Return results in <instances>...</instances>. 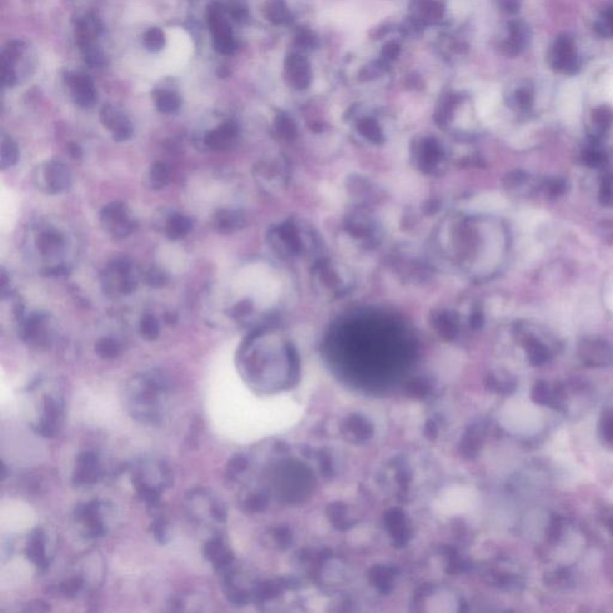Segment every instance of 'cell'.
<instances>
[{"instance_id": "obj_1", "label": "cell", "mask_w": 613, "mask_h": 613, "mask_svg": "<svg viewBox=\"0 0 613 613\" xmlns=\"http://www.w3.org/2000/svg\"><path fill=\"white\" fill-rule=\"evenodd\" d=\"M170 384L161 370H150L132 377L125 389V405L136 421L156 425L166 411Z\"/></svg>"}, {"instance_id": "obj_2", "label": "cell", "mask_w": 613, "mask_h": 613, "mask_svg": "<svg viewBox=\"0 0 613 613\" xmlns=\"http://www.w3.org/2000/svg\"><path fill=\"white\" fill-rule=\"evenodd\" d=\"M186 512L194 524L222 527L226 524V510L222 499L206 489H194L185 499Z\"/></svg>"}, {"instance_id": "obj_3", "label": "cell", "mask_w": 613, "mask_h": 613, "mask_svg": "<svg viewBox=\"0 0 613 613\" xmlns=\"http://www.w3.org/2000/svg\"><path fill=\"white\" fill-rule=\"evenodd\" d=\"M138 495H161L173 483V474L166 462L141 460L132 469Z\"/></svg>"}, {"instance_id": "obj_4", "label": "cell", "mask_w": 613, "mask_h": 613, "mask_svg": "<svg viewBox=\"0 0 613 613\" xmlns=\"http://www.w3.org/2000/svg\"><path fill=\"white\" fill-rule=\"evenodd\" d=\"M40 417L31 424L34 432L45 439L59 435L65 418V402L59 393H47L42 397Z\"/></svg>"}, {"instance_id": "obj_5", "label": "cell", "mask_w": 613, "mask_h": 613, "mask_svg": "<svg viewBox=\"0 0 613 613\" xmlns=\"http://www.w3.org/2000/svg\"><path fill=\"white\" fill-rule=\"evenodd\" d=\"M106 504L100 501L81 503L74 512V522L81 527L83 536L86 538H100L106 534L107 526L104 519Z\"/></svg>"}, {"instance_id": "obj_6", "label": "cell", "mask_w": 613, "mask_h": 613, "mask_svg": "<svg viewBox=\"0 0 613 613\" xmlns=\"http://www.w3.org/2000/svg\"><path fill=\"white\" fill-rule=\"evenodd\" d=\"M100 219L104 229L118 240L129 236L137 226L136 221L131 218L129 207L122 201H113L106 205L101 211Z\"/></svg>"}, {"instance_id": "obj_7", "label": "cell", "mask_w": 613, "mask_h": 613, "mask_svg": "<svg viewBox=\"0 0 613 613\" xmlns=\"http://www.w3.org/2000/svg\"><path fill=\"white\" fill-rule=\"evenodd\" d=\"M37 187L49 194L66 192L71 186L70 170L58 161H49L37 166Z\"/></svg>"}, {"instance_id": "obj_8", "label": "cell", "mask_w": 613, "mask_h": 613, "mask_svg": "<svg viewBox=\"0 0 613 613\" xmlns=\"http://www.w3.org/2000/svg\"><path fill=\"white\" fill-rule=\"evenodd\" d=\"M102 478V466L95 452H81L74 466L72 482L77 487H89L96 484Z\"/></svg>"}, {"instance_id": "obj_9", "label": "cell", "mask_w": 613, "mask_h": 613, "mask_svg": "<svg viewBox=\"0 0 613 613\" xmlns=\"http://www.w3.org/2000/svg\"><path fill=\"white\" fill-rule=\"evenodd\" d=\"M579 355L586 366H609L612 362V347L605 340L599 338H586L579 347Z\"/></svg>"}, {"instance_id": "obj_10", "label": "cell", "mask_w": 613, "mask_h": 613, "mask_svg": "<svg viewBox=\"0 0 613 613\" xmlns=\"http://www.w3.org/2000/svg\"><path fill=\"white\" fill-rule=\"evenodd\" d=\"M100 120L106 129L111 131L115 141H129L134 136V126L126 115L111 104L104 106L100 111Z\"/></svg>"}, {"instance_id": "obj_11", "label": "cell", "mask_w": 613, "mask_h": 613, "mask_svg": "<svg viewBox=\"0 0 613 613\" xmlns=\"http://www.w3.org/2000/svg\"><path fill=\"white\" fill-rule=\"evenodd\" d=\"M67 84L70 85L74 104L81 108L93 107L96 104V89L89 76L83 74H67Z\"/></svg>"}, {"instance_id": "obj_12", "label": "cell", "mask_w": 613, "mask_h": 613, "mask_svg": "<svg viewBox=\"0 0 613 613\" xmlns=\"http://www.w3.org/2000/svg\"><path fill=\"white\" fill-rule=\"evenodd\" d=\"M203 552L207 561L210 562L219 573L226 572V569L233 565V552L219 534L211 537L210 539L207 540L204 545Z\"/></svg>"}, {"instance_id": "obj_13", "label": "cell", "mask_w": 613, "mask_h": 613, "mask_svg": "<svg viewBox=\"0 0 613 613\" xmlns=\"http://www.w3.org/2000/svg\"><path fill=\"white\" fill-rule=\"evenodd\" d=\"M26 554L28 559L36 567L40 573L49 568L47 556V534L44 529L37 527L30 532L26 540Z\"/></svg>"}, {"instance_id": "obj_14", "label": "cell", "mask_w": 613, "mask_h": 613, "mask_svg": "<svg viewBox=\"0 0 613 613\" xmlns=\"http://www.w3.org/2000/svg\"><path fill=\"white\" fill-rule=\"evenodd\" d=\"M286 77L297 89H306L312 79L309 64L303 56L292 54L285 61Z\"/></svg>"}, {"instance_id": "obj_15", "label": "cell", "mask_w": 613, "mask_h": 613, "mask_svg": "<svg viewBox=\"0 0 613 613\" xmlns=\"http://www.w3.org/2000/svg\"><path fill=\"white\" fill-rule=\"evenodd\" d=\"M237 125L233 121L223 122L222 125L218 126L214 131L207 132L204 138L205 145L214 151H224L229 148L230 141L236 137Z\"/></svg>"}, {"instance_id": "obj_16", "label": "cell", "mask_w": 613, "mask_h": 613, "mask_svg": "<svg viewBox=\"0 0 613 613\" xmlns=\"http://www.w3.org/2000/svg\"><path fill=\"white\" fill-rule=\"evenodd\" d=\"M531 398L538 405L550 407L552 409H561L562 407L561 393L557 389L551 388L550 384L545 381L536 382L532 388Z\"/></svg>"}, {"instance_id": "obj_17", "label": "cell", "mask_w": 613, "mask_h": 613, "mask_svg": "<svg viewBox=\"0 0 613 613\" xmlns=\"http://www.w3.org/2000/svg\"><path fill=\"white\" fill-rule=\"evenodd\" d=\"M214 228L218 233H234L244 223V218L240 211L231 209H221L214 214Z\"/></svg>"}, {"instance_id": "obj_18", "label": "cell", "mask_w": 613, "mask_h": 613, "mask_svg": "<svg viewBox=\"0 0 613 613\" xmlns=\"http://www.w3.org/2000/svg\"><path fill=\"white\" fill-rule=\"evenodd\" d=\"M193 229L191 218L185 214H171L166 223V235L169 240L179 241L187 236Z\"/></svg>"}, {"instance_id": "obj_19", "label": "cell", "mask_w": 613, "mask_h": 613, "mask_svg": "<svg viewBox=\"0 0 613 613\" xmlns=\"http://www.w3.org/2000/svg\"><path fill=\"white\" fill-rule=\"evenodd\" d=\"M65 240L56 230H46L37 237V248L44 255L58 254L63 251Z\"/></svg>"}, {"instance_id": "obj_20", "label": "cell", "mask_w": 613, "mask_h": 613, "mask_svg": "<svg viewBox=\"0 0 613 613\" xmlns=\"http://www.w3.org/2000/svg\"><path fill=\"white\" fill-rule=\"evenodd\" d=\"M209 28L214 39L233 35L230 24L223 15L222 9L217 5H212L209 10Z\"/></svg>"}, {"instance_id": "obj_21", "label": "cell", "mask_w": 613, "mask_h": 613, "mask_svg": "<svg viewBox=\"0 0 613 613\" xmlns=\"http://www.w3.org/2000/svg\"><path fill=\"white\" fill-rule=\"evenodd\" d=\"M19 146L6 134H1L0 139V166L5 170L15 166L19 161Z\"/></svg>"}, {"instance_id": "obj_22", "label": "cell", "mask_w": 613, "mask_h": 613, "mask_svg": "<svg viewBox=\"0 0 613 613\" xmlns=\"http://www.w3.org/2000/svg\"><path fill=\"white\" fill-rule=\"evenodd\" d=\"M149 180H150V186L154 189H163L166 186L169 185L171 180V171L168 164L163 162H155L151 166L150 173H149Z\"/></svg>"}, {"instance_id": "obj_23", "label": "cell", "mask_w": 613, "mask_h": 613, "mask_svg": "<svg viewBox=\"0 0 613 613\" xmlns=\"http://www.w3.org/2000/svg\"><path fill=\"white\" fill-rule=\"evenodd\" d=\"M156 106L163 114H171L178 111L181 104V100L178 94L170 90H159L156 93Z\"/></svg>"}, {"instance_id": "obj_24", "label": "cell", "mask_w": 613, "mask_h": 613, "mask_svg": "<svg viewBox=\"0 0 613 613\" xmlns=\"http://www.w3.org/2000/svg\"><path fill=\"white\" fill-rule=\"evenodd\" d=\"M526 350H527L529 362L532 363V366H543L551 359L549 349L544 344L540 343L539 340L534 339V338L527 340Z\"/></svg>"}, {"instance_id": "obj_25", "label": "cell", "mask_w": 613, "mask_h": 613, "mask_svg": "<svg viewBox=\"0 0 613 613\" xmlns=\"http://www.w3.org/2000/svg\"><path fill=\"white\" fill-rule=\"evenodd\" d=\"M95 352L101 359H116L121 354V345L118 340L111 337H104L97 340L95 344Z\"/></svg>"}, {"instance_id": "obj_26", "label": "cell", "mask_w": 613, "mask_h": 613, "mask_svg": "<svg viewBox=\"0 0 613 613\" xmlns=\"http://www.w3.org/2000/svg\"><path fill=\"white\" fill-rule=\"evenodd\" d=\"M599 434L606 444L613 447V407L602 412L599 422Z\"/></svg>"}, {"instance_id": "obj_27", "label": "cell", "mask_w": 613, "mask_h": 613, "mask_svg": "<svg viewBox=\"0 0 613 613\" xmlns=\"http://www.w3.org/2000/svg\"><path fill=\"white\" fill-rule=\"evenodd\" d=\"M144 45L149 52H159L166 45V35L159 28H151L145 33Z\"/></svg>"}, {"instance_id": "obj_28", "label": "cell", "mask_w": 613, "mask_h": 613, "mask_svg": "<svg viewBox=\"0 0 613 613\" xmlns=\"http://www.w3.org/2000/svg\"><path fill=\"white\" fill-rule=\"evenodd\" d=\"M139 329H141V337L144 339L151 342V340L159 338V324L154 315H143V318L141 319V324H139Z\"/></svg>"}, {"instance_id": "obj_29", "label": "cell", "mask_w": 613, "mask_h": 613, "mask_svg": "<svg viewBox=\"0 0 613 613\" xmlns=\"http://www.w3.org/2000/svg\"><path fill=\"white\" fill-rule=\"evenodd\" d=\"M144 281L151 288L161 289L169 283V276L159 267L152 266L145 272Z\"/></svg>"}, {"instance_id": "obj_30", "label": "cell", "mask_w": 613, "mask_h": 613, "mask_svg": "<svg viewBox=\"0 0 613 613\" xmlns=\"http://www.w3.org/2000/svg\"><path fill=\"white\" fill-rule=\"evenodd\" d=\"M84 579L81 577H70L59 584V592L67 598H76L84 588Z\"/></svg>"}, {"instance_id": "obj_31", "label": "cell", "mask_w": 613, "mask_h": 613, "mask_svg": "<svg viewBox=\"0 0 613 613\" xmlns=\"http://www.w3.org/2000/svg\"><path fill=\"white\" fill-rule=\"evenodd\" d=\"M267 17L274 24L285 23L289 19V12L281 0H272L267 6Z\"/></svg>"}, {"instance_id": "obj_32", "label": "cell", "mask_w": 613, "mask_h": 613, "mask_svg": "<svg viewBox=\"0 0 613 613\" xmlns=\"http://www.w3.org/2000/svg\"><path fill=\"white\" fill-rule=\"evenodd\" d=\"M152 536L159 544L166 545L170 540L169 524L164 517H157L151 524Z\"/></svg>"}, {"instance_id": "obj_33", "label": "cell", "mask_w": 613, "mask_h": 613, "mask_svg": "<svg viewBox=\"0 0 613 613\" xmlns=\"http://www.w3.org/2000/svg\"><path fill=\"white\" fill-rule=\"evenodd\" d=\"M419 10L424 19H437L442 16V6L434 0H422L419 4Z\"/></svg>"}, {"instance_id": "obj_34", "label": "cell", "mask_w": 613, "mask_h": 613, "mask_svg": "<svg viewBox=\"0 0 613 613\" xmlns=\"http://www.w3.org/2000/svg\"><path fill=\"white\" fill-rule=\"evenodd\" d=\"M600 201L604 205H611L613 203V175L606 174L602 178V186H600Z\"/></svg>"}, {"instance_id": "obj_35", "label": "cell", "mask_w": 613, "mask_h": 613, "mask_svg": "<svg viewBox=\"0 0 613 613\" xmlns=\"http://www.w3.org/2000/svg\"><path fill=\"white\" fill-rule=\"evenodd\" d=\"M214 49H216L218 53L224 54V56L233 54V53L235 52V49H236V44H235L233 35L214 39Z\"/></svg>"}, {"instance_id": "obj_36", "label": "cell", "mask_w": 613, "mask_h": 613, "mask_svg": "<svg viewBox=\"0 0 613 613\" xmlns=\"http://www.w3.org/2000/svg\"><path fill=\"white\" fill-rule=\"evenodd\" d=\"M12 65L14 64L9 63L8 60L0 58V78L5 86H14L16 84V74Z\"/></svg>"}, {"instance_id": "obj_37", "label": "cell", "mask_w": 613, "mask_h": 613, "mask_svg": "<svg viewBox=\"0 0 613 613\" xmlns=\"http://www.w3.org/2000/svg\"><path fill=\"white\" fill-rule=\"evenodd\" d=\"M83 52H84L85 61L90 66L96 67L104 65V53L101 52L100 49L95 47V46L90 45L88 47H85V49H83Z\"/></svg>"}, {"instance_id": "obj_38", "label": "cell", "mask_w": 613, "mask_h": 613, "mask_svg": "<svg viewBox=\"0 0 613 613\" xmlns=\"http://www.w3.org/2000/svg\"><path fill=\"white\" fill-rule=\"evenodd\" d=\"M594 121L602 129H609L612 125L613 113L609 108L602 107L594 113Z\"/></svg>"}, {"instance_id": "obj_39", "label": "cell", "mask_w": 613, "mask_h": 613, "mask_svg": "<svg viewBox=\"0 0 613 613\" xmlns=\"http://www.w3.org/2000/svg\"><path fill=\"white\" fill-rule=\"evenodd\" d=\"M244 467H246V460L241 455H236L228 464L226 476H228L229 479H234V478H236L239 476V473L244 471Z\"/></svg>"}, {"instance_id": "obj_40", "label": "cell", "mask_w": 613, "mask_h": 613, "mask_svg": "<svg viewBox=\"0 0 613 613\" xmlns=\"http://www.w3.org/2000/svg\"><path fill=\"white\" fill-rule=\"evenodd\" d=\"M137 286V278L134 277V274H129L120 279V283H119V291L121 292L122 295H129V294H132V292L136 291Z\"/></svg>"}, {"instance_id": "obj_41", "label": "cell", "mask_w": 613, "mask_h": 613, "mask_svg": "<svg viewBox=\"0 0 613 613\" xmlns=\"http://www.w3.org/2000/svg\"><path fill=\"white\" fill-rule=\"evenodd\" d=\"M562 532H563V524L562 520L558 517H554L550 522L549 529H547V539L551 543L557 542L561 538Z\"/></svg>"}, {"instance_id": "obj_42", "label": "cell", "mask_w": 613, "mask_h": 613, "mask_svg": "<svg viewBox=\"0 0 613 613\" xmlns=\"http://www.w3.org/2000/svg\"><path fill=\"white\" fill-rule=\"evenodd\" d=\"M69 274H70V267L64 265V264L56 265V266L45 267L41 270V274L45 277H64Z\"/></svg>"}, {"instance_id": "obj_43", "label": "cell", "mask_w": 613, "mask_h": 613, "mask_svg": "<svg viewBox=\"0 0 613 613\" xmlns=\"http://www.w3.org/2000/svg\"><path fill=\"white\" fill-rule=\"evenodd\" d=\"M584 161L587 166H602L605 159H604V155H602V152L599 151H587L584 155Z\"/></svg>"}, {"instance_id": "obj_44", "label": "cell", "mask_w": 613, "mask_h": 613, "mask_svg": "<svg viewBox=\"0 0 613 613\" xmlns=\"http://www.w3.org/2000/svg\"><path fill=\"white\" fill-rule=\"evenodd\" d=\"M567 189V182L563 179H554L549 182V191L552 196H561Z\"/></svg>"}, {"instance_id": "obj_45", "label": "cell", "mask_w": 613, "mask_h": 613, "mask_svg": "<svg viewBox=\"0 0 613 613\" xmlns=\"http://www.w3.org/2000/svg\"><path fill=\"white\" fill-rule=\"evenodd\" d=\"M400 47L396 42H391L388 45L384 46L382 51V56L387 59H396L397 56H399Z\"/></svg>"}, {"instance_id": "obj_46", "label": "cell", "mask_w": 613, "mask_h": 613, "mask_svg": "<svg viewBox=\"0 0 613 613\" xmlns=\"http://www.w3.org/2000/svg\"><path fill=\"white\" fill-rule=\"evenodd\" d=\"M314 37L309 33H301L297 36L299 45L303 46V47H313L314 46Z\"/></svg>"}, {"instance_id": "obj_47", "label": "cell", "mask_w": 613, "mask_h": 613, "mask_svg": "<svg viewBox=\"0 0 613 613\" xmlns=\"http://www.w3.org/2000/svg\"><path fill=\"white\" fill-rule=\"evenodd\" d=\"M69 152H70V155L76 159H79L81 156H83V151H81V146L76 144V143H70V144H69Z\"/></svg>"}, {"instance_id": "obj_48", "label": "cell", "mask_w": 613, "mask_h": 613, "mask_svg": "<svg viewBox=\"0 0 613 613\" xmlns=\"http://www.w3.org/2000/svg\"><path fill=\"white\" fill-rule=\"evenodd\" d=\"M163 318H164V322H166V325L169 326L175 325L176 322H178V315L173 313V312H166Z\"/></svg>"}, {"instance_id": "obj_49", "label": "cell", "mask_w": 613, "mask_h": 613, "mask_svg": "<svg viewBox=\"0 0 613 613\" xmlns=\"http://www.w3.org/2000/svg\"><path fill=\"white\" fill-rule=\"evenodd\" d=\"M231 16H233L234 19H236V21H242V19H246V12L244 10L240 8H234L231 10Z\"/></svg>"}, {"instance_id": "obj_50", "label": "cell", "mask_w": 613, "mask_h": 613, "mask_svg": "<svg viewBox=\"0 0 613 613\" xmlns=\"http://www.w3.org/2000/svg\"><path fill=\"white\" fill-rule=\"evenodd\" d=\"M606 524H607V529H609V532H611V534L613 536V514L609 517V519H607Z\"/></svg>"}]
</instances>
